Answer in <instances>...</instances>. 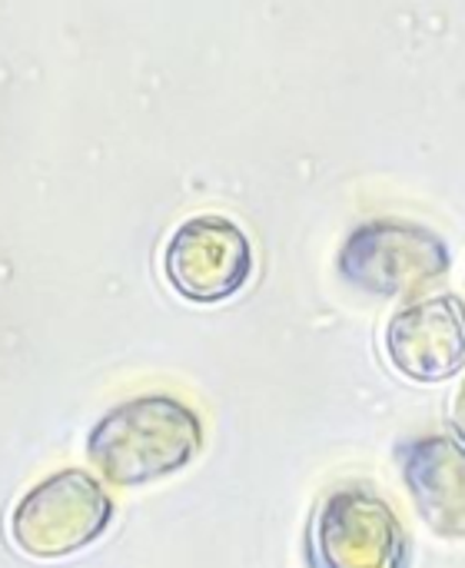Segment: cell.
Listing matches in <instances>:
<instances>
[{
	"label": "cell",
	"instance_id": "6da1fadb",
	"mask_svg": "<svg viewBox=\"0 0 465 568\" xmlns=\"http://www.w3.org/2000/svg\"><path fill=\"white\" fill-rule=\"evenodd\" d=\"M83 453L110 486L140 489L183 473L203 453V419L176 396H133L93 423Z\"/></svg>",
	"mask_w": 465,
	"mask_h": 568
},
{
	"label": "cell",
	"instance_id": "7a4b0ae2",
	"mask_svg": "<svg viewBox=\"0 0 465 568\" xmlns=\"http://www.w3.org/2000/svg\"><path fill=\"white\" fill-rule=\"evenodd\" d=\"M113 499L87 469H60L30 486L10 509V542L40 562H57L93 546L113 523Z\"/></svg>",
	"mask_w": 465,
	"mask_h": 568
},
{
	"label": "cell",
	"instance_id": "3957f363",
	"mask_svg": "<svg viewBox=\"0 0 465 568\" xmlns=\"http://www.w3.org/2000/svg\"><path fill=\"white\" fill-rule=\"evenodd\" d=\"M336 266L350 286L370 296L410 300L446 280L453 253L436 230L413 220L383 216L346 236Z\"/></svg>",
	"mask_w": 465,
	"mask_h": 568
},
{
	"label": "cell",
	"instance_id": "277c9868",
	"mask_svg": "<svg viewBox=\"0 0 465 568\" xmlns=\"http://www.w3.org/2000/svg\"><path fill=\"white\" fill-rule=\"evenodd\" d=\"M310 568H410V536L370 486H340L313 513Z\"/></svg>",
	"mask_w": 465,
	"mask_h": 568
},
{
	"label": "cell",
	"instance_id": "5b68a950",
	"mask_svg": "<svg viewBox=\"0 0 465 568\" xmlns=\"http://www.w3.org/2000/svg\"><path fill=\"white\" fill-rule=\"evenodd\" d=\"M163 276L186 303H226L243 293L253 276V243L230 216L196 213L170 233L163 250Z\"/></svg>",
	"mask_w": 465,
	"mask_h": 568
},
{
	"label": "cell",
	"instance_id": "8992f818",
	"mask_svg": "<svg viewBox=\"0 0 465 568\" xmlns=\"http://www.w3.org/2000/svg\"><path fill=\"white\" fill-rule=\"evenodd\" d=\"M393 369L413 383H446L465 366V306L459 296H426L393 313L383 336Z\"/></svg>",
	"mask_w": 465,
	"mask_h": 568
},
{
	"label": "cell",
	"instance_id": "52a82bcc",
	"mask_svg": "<svg viewBox=\"0 0 465 568\" xmlns=\"http://www.w3.org/2000/svg\"><path fill=\"white\" fill-rule=\"evenodd\" d=\"M403 483L423 523L443 539H465V446L449 436H419L396 449Z\"/></svg>",
	"mask_w": 465,
	"mask_h": 568
},
{
	"label": "cell",
	"instance_id": "ba28073f",
	"mask_svg": "<svg viewBox=\"0 0 465 568\" xmlns=\"http://www.w3.org/2000/svg\"><path fill=\"white\" fill-rule=\"evenodd\" d=\"M453 429H456L459 443L465 446V379L463 386L456 389V399H453Z\"/></svg>",
	"mask_w": 465,
	"mask_h": 568
}]
</instances>
